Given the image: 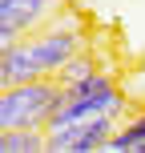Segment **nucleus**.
<instances>
[{"mask_svg": "<svg viewBox=\"0 0 145 153\" xmlns=\"http://www.w3.org/2000/svg\"><path fill=\"white\" fill-rule=\"evenodd\" d=\"M125 109H129V101H125V93L117 89V81L105 69L85 76V81H77V85H69L65 97H61V109L45 125L48 153H69L73 137L85 125L101 121V117H125Z\"/></svg>", "mask_w": 145, "mask_h": 153, "instance_id": "obj_2", "label": "nucleus"}, {"mask_svg": "<svg viewBox=\"0 0 145 153\" xmlns=\"http://www.w3.org/2000/svg\"><path fill=\"white\" fill-rule=\"evenodd\" d=\"M85 45H89V32L77 16L48 20L45 28L16 40L12 48H0V89L20 85V81H36V76H57Z\"/></svg>", "mask_w": 145, "mask_h": 153, "instance_id": "obj_1", "label": "nucleus"}, {"mask_svg": "<svg viewBox=\"0 0 145 153\" xmlns=\"http://www.w3.org/2000/svg\"><path fill=\"white\" fill-rule=\"evenodd\" d=\"M61 0H0V48H12L16 40L45 28L61 16Z\"/></svg>", "mask_w": 145, "mask_h": 153, "instance_id": "obj_4", "label": "nucleus"}, {"mask_svg": "<svg viewBox=\"0 0 145 153\" xmlns=\"http://www.w3.org/2000/svg\"><path fill=\"white\" fill-rule=\"evenodd\" d=\"M109 153H121V149H137L145 153V109L141 113H133V117H125L121 125H117V133L109 137Z\"/></svg>", "mask_w": 145, "mask_h": 153, "instance_id": "obj_5", "label": "nucleus"}, {"mask_svg": "<svg viewBox=\"0 0 145 153\" xmlns=\"http://www.w3.org/2000/svg\"><path fill=\"white\" fill-rule=\"evenodd\" d=\"M0 149L4 153H48L45 129H0Z\"/></svg>", "mask_w": 145, "mask_h": 153, "instance_id": "obj_6", "label": "nucleus"}, {"mask_svg": "<svg viewBox=\"0 0 145 153\" xmlns=\"http://www.w3.org/2000/svg\"><path fill=\"white\" fill-rule=\"evenodd\" d=\"M65 85L57 76L4 85L0 89V129H45L48 117L61 109Z\"/></svg>", "mask_w": 145, "mask_h": 153, "instance_id": "obj_3", "label": "nucleus"}, {"mask_svg": "<svg viewBox=\"0 0 145 153\" xmlns=\"http://www.w3.org/2000/svg\"><path fill=\"white\" fill-rule=\"evenodd\" d=\"M93 73H101V56H97V53H89V45H85L81 53H77L73 61L65 65L61 73H57V81H61L65 89H69V85H77V81H85V76H93Z\"/></svg>", "mask_w": 145, "mask_h": 153, "instance_id": "obj_7", "label": "nucleus"}]
</instances>
